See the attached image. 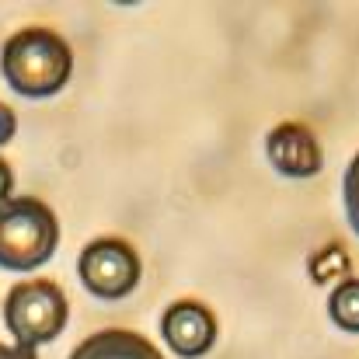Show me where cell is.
<instances>
[{
    "instance_id": "6da1fadb",
    "label": "cell",
    "mask_w": 359,
    "mask_h": 359,
    "mask_svg": "<svg viewBox=\"0 0 359 359\" xmlns=\"http://www.w3.org/2000/svg\"><path fill=\"white\" fill-rule=\"evenodd\" d=\"M4 81L25 98L56 95L74 74V53L63 35L49 28H21L0 49Z\"/></svg>"
},
{
    "instance_id": "8992f818",
    "label": "cell",
    "mask_w": 359,
    "mask_h": 359,
    "mask_svg": "<svg viewBox=\"0 0 359 359\" xmlns=\"http://www.w3.org/2000/svg\"><path fill=\"white\" fill-rule=\"evenodd\" d=\"M269 157L290 178H311L321 171V147L300 122H283L269 133Z\"/></svg>"
},
{
    "instance_id": "7c38bea8",
    "label": "cell",
    "mask_w": 359,
    "mask_h": 359,
    "mask_svg": "<svg viewBox=\"0 0 359 359\" xmlns=\"http://www.w3.org/2000/svg\"><path fill=\"white\" fill-rule=\"evenodd\" d=\"M0 359H39L35 349H25V346H4L0 342Z\"/></svg>"
},
{
    "instance_id": "30bf717a",
    "label": "cell",
    "mask_w": 359,
    "mask_h": 359,
    "mask_svg": "<svg viewBox=\"0 0 359 359\" xmlns=\"http://www.w3.org/2000/svg\"><path fill=\"white\" fill-rule=\"evenodd\" d=\"M346 213H349V224L359 234V154L353 157L349 171H346Z\"/></svg>"
},
{
    "instance_id": "52a82bcc",
    "label": "cell",
    "mask_w": 359,
    "mask_h": 359,
    "mask_svg": "<svg viewBox=\"0 0 359 359\" xmlns=\"http://www.w3.org/2000/svg\"><path fill=\"white\" fill-rule=\"evenodd\" d=\"M70 359H164L161 349L154 342H147L143 335L136 332H126V328H105V332H95L88 335Z\"/></svg>"
},
{
    "instance_id": "3957f363",
    "label": "cell",
    "mask_w": 359,
    "mask_h": 359,
    "mask_svg": "<svg viewBox=\"0 0 359 359\" xmlns=\"http://www.w3.org/2000/svg\"><path fill=\"white\" fill-rule=\"evenodd\" d=\"M4 318H7V328L18 339V346L35 349V346L53 342L67 328L70 307H67V297H63V290L56 283L25 279V283H18L7 293Z\"/></svg>"
},
{
    "instance_id": "7a4b0ae2",
    "label": "cell",
    "mask_w": 359,
    "mask_h": 359,
    "mask_svg": "<svg viewBox=\"0 0 359 359\" xmlns=\"http://www.w3.org/2000/svg\"><path fill=\"white\" fill-rule=\"evenodd\" d=\"M60 244L56 213L35 196H11L0 203V269L32 272L53 258Z\"/></svg>"
},
{
    "instance_id": "9c48e42d",
    "label": "cell",
    "mask_w": 359,
    "mask_h": 359,
    "mask_svg": "<svg viewBox=\"0 0 359 359\" xmlns=\"http://www.w3.org/2000/svg\"><path fill=\"white\" fill-rule=\"evenodd\" d=\"M311 276L318 283H332V279H346L349 276V255L332 244V248H321L314 258H311Z\"/></svg>"
},
{
    "instance_id": "5b68a950",
    "label": "cell",
    "mask_w": 359,
    "mask_h": 359,
    "mask_svg": "<svg viewBox=\"0 0 359 359\" xmlns=\"http://www.w3.org/2000/svg\"><path fill=\"white\" fill-rule=\"evenodd\" d=\"M161 332H164V342L182 359H199L217 342V318L210 314V307L196 300H178L164 311Z\"/></svg>"
},
{
    "instance_id": "ba28073f",
    "label": "cell",
    "mask_w": 359,
    "mask_h": 359,
    "mask_svg": "<svg viewBox=\"0 0 359 359\" xmlns=\"http://www.w3.org/2000/svg\"><path fill=\"white\" fill-rule=\"evenodd\" d=\"M328 314L342 332H359V279H346L332 300H328Z\"/></svg>"
},
{
    "instance_id": "277c9868",
    "label": "cell",
    "mask_w": 359,
    "mask_h": 359,
    "mask_svg": "<svg viewBox=\"0 0 359 359\" xmlns=\"http://www.w3.org/2000/svg\"><path fill=\"white\" fill-rule=\"evenodd\" d=\"M77 272L84 286L102 300H122L140 283V258L133 244L119 238H98L81 251Z\"/></svg>"
},
{
    "instance_id": "8fae6325",
    "label": "cell",
    "mask_w": 359,
    "mask_h": 359,
    "mask_svg": "<svg viewBox=\"0 0 359 359\" xmlns=\"http://www.w3.org/2000/svg\"><path fill=\"white\" fill-rule=\"evenodd\" d=\"M18 133V119H14V112L0 102V147L4 143H11V136Z\"/></svg>"
},
{
    "instance_id": "4fadbf2b",
    "label": "cell",
    "mask_w": 359,
    "mask_h": 359,
    "mask_svg": "<svg viewBox=\"0 0 359 359\" xmlns=\"http://www.w3.org/2000/svg\"><path fill=\"white\" fill-rule=\"evenodd\" d=\"M11 185H14V175H11L7 161L0 157V203H4V199H11Z\"/></svg>"
}]
</instances>
